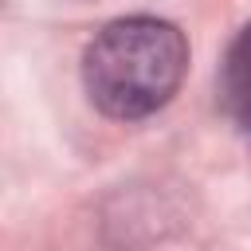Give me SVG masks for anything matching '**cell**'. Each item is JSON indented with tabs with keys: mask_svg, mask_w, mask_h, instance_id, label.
I'll return each mask as SVG.
<instances>
[{
	"mask_svg": "<svg viewBox=\"0 0 251 251\" xmlns=\"http://www.w3.org/2000/svg\"><path fill=\"white\" fill-rule=\"evenodd\" d=\"M220 102L227 118L243 133H251V24L231 39L220 63Z\"/></svg>",
	"mask_w": 251,
	"mask_h": 251,
	"instance_id": "cell-2",
	"label": "cell"
},
{
	"mask_svg": "<svg viewBox=\"0 0 251 251\" xmlns=\"http://www.w3.org/2000/svg\"><path fill=\"white\" fill-rule=\"evenodd\" d=\"M188 71V43L176 24L157 16H126L106 24L82 55V86L90 102L122 122L157 114Z\"/></svg>",
	"mask_w": 251,
	"mask_h": 251,
	"instance_id": "cell-1",
	"label": "cell"
}]
</instances>
